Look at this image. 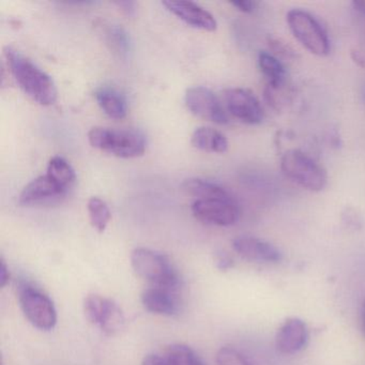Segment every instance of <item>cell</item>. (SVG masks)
<instances>
[{"instance_id": "cell-1", "label": "cell", "mask_w": 365, "mask_h": 365, "mask_svg": "<svg viewBox=\"0 0 365 365\" xmlns=\"http://www.w3.org/2000/svg\"><path fill=\"white\" fill-rule=\"evenodd\" d=\"M5 54L8 67L23 91L41 106L54 104L57 89L53 78L18 51L9 48Z\"/></svg>"}, {"instance_id": "cell-2", "label": "cell", "mask_w": 365, "mask_h": 365, "mask_svg": "<svg viewBox=\"0 0 365 365\" xmlns=\"http://www.w3.org/2000/svg\"><path fill=\"white\" fill-rule=\"evenodd\" d=\"M134 272L151 286L179 290L180 277L168 256L147 247H136L131 254Z\"/></svg>"}, {"instance_id": "cell-3", "label": "cell", "mask_w": 365, "mask_h": 365, "mask_svg": "<svg viewBox=\"0 0 365 365\" xmlns=\"http://www.w3.org/2000/svg\"><path fill=\"white\" fill-rule=\"evenodd\" d=\"M88 140L93 148L123 159L140 157L146 150V138L136 130H116L96 127L89 131Z\"/></svg>"}, {"instance_id": "cell-4", "label": "cell", "mask_w": 365, "mask_h": 365, "mask_svg": "<svg viewBox=\"0 0 365 365\" xmlns=\"http://www.w3.org/2000/svg\"><path fill=\"white\" fill-rule=\"evenodd\" d=\"M281 168L287 178L309 191H322L328 181L326 170L307 153L297 149L282 157Z\"/></svg>"}, {"instance_id": "cell-5", "label": "cell", "mask_w": 365, "mask_h": 365, "mask_svg": "<svg viewBox=\"0 0 365 365\" xmlns=\"http://www.w3.org/2000/svg\"><path fill=\"white\" fill-rule=\"evenodd\" d=\"M19 302L25 317L35 328L51 331L57 324V311L52 299L33 284L19 285Z\"/></svg>"}, {"instance_id": "cell-6", "label": "cell", "mask_w": 365, "mask_h": 365, "mask_svg": "<svg viewBox=\"0 0 365 365\" xmlns=\"http://www.w3.org/2000/svg\"><path fill=\"white\" fill-rule=\"evenodd\" d=\"M287 23L294 37L303 48L316 56L330 52V41L319 21L304 10L292 9L287 14Z\"/></svg>"}, {"instance_id": "cell-7", "label": "cell", "mask_w": 365, "mask_h": 365, "mask_svg": "<svg viewBox=\"0 0 365 365\" xmlns=\"http://www.w3.org/2000/svg\"><path fill=\"white\" fill-rule=\"evenodd\" d=\"M191 210L198 221L208 225L230 226L240 215L238 204L230 192L225 195L195 200Z\"/></svg>"}, {"instance_id": "cell-8", "label": "cell", "mask_w": 365, "mask_h": 365, "mask_svg": "<svg viewBox=\"0 0 365 365\" xmlns=\"http://www.w3.org/2000/svg\"><path fill=\"white\" fill-rule=\"evenodd\" d=\"M185 104L190 112L200 118L217 125H226L228 116L219 98L206 87L189 88L185 93Z\"/></svg>"}, {"instance_id": "cell-9", "label": "cell", "mask_w": 365, "mask_h": 365, "mask_svg": "<svg viewBox=\"0 0 365 365\" xmlns=\"http://www.w3.org/2000/svg\"><path fill=\"white\" fill-rule=\"evenodd\" d=\"M228 112L247 125H259L264 120V110L257 98L243 88H230L224 91Z\"/></svg>"}, {"instance_id": "cell-10", "label": "cell", "mask_w": 365, "mask_h": 365, "mask_svg": "<svg viewBox=\"0 0 365 365\" xmlns=\"http://www.w3.org/2000/svg\"><path fill=\"white\" fill-rule=\"evenodd\" d=\"M67 194V190L46 174L34 179L23 189L20 202L25 206H46L61 202Z\"/></svg>"}, {"instance_id": "cell-11", "label": "cell", "mask_w": 365, "mask_h": 365, "mask_svg": "<svg viewBox=\"0 0 365 365\" xmlns=\"http://www.w3.org/2000/svg\"><path fill=\"white\" fill-rule=\"evenodd\" d=\"M162 5L165 6L173 14L178 16L180 20L194 29L207 31H213L217 29V24L215 16L208 10L193 1L168 0V1H163Z\"/></svg>"}, {"instance_id": "cell-12", "label": "cell", "mask_w": 365, "mask_h": 365, "mask_svg": "<svg viewBox=\"0 0 365 365\" xmlns=\"http://www.w3.org/2000/svg\"><path fill=\"white\" fill-rule=\"evenodd\" d=\"M232 247L238 255L250 262L274 264L281 262L283 257L274 245L255 237H237L232 240Z\"/></svg>"}, {"instance_id": "cell-13", "label": "cell", "mask_w": 365, "mask_h": 365, "mask_svg": "<svg viewBox=\"0 0 365 365\" xmlns=\"http://www.w3.org/2000/svg\"><path fill=\"white\" fill-rule=\"evenodd\" d=\"M177 292L178 290L150 286L142 292L140 301L146 311L155 315L172 317L177 315L180 309V302H179Z\"/></svg>"}, {"instance_id": "cell-14", "label": "cell", "mask_w": 365, "mask_h": 365, "mask_svg": "<svg viewBox=\"0 0 365 365\" xmlns=\"http://www.w3.org/2000/svg\"><path fill=\"white\" fill-rule=\"evenodd\" d=\"M309 331L300 318H288L277 331L275 345L282 354H292L300 351L307 345Z\"/></svg>"}, {"instance_id": "cell-15", "label": "cell", "mask_w": 365, "mask_h": 365, "mask_svg": "<svg viewBox=\"0 0 365 365\" xmlns=\"http://www.w3.org/2000/svg\"><path fill=\"white\" fill-rule=\"evenodd\" d=\"M191 144L194 148L207 153H223L228 149L226 136L209 127L197 128L192 134Z\"/></svg>"}, {"instance_id": "cell-16", "label": "cell", "mask_w": 365, "mask_h": 365, "mask_svg": "<svg viewBox=\"0 0 365 365\" xmlns=\"http://www.w3.org/2000/svg\"><path fill=\"white\" fill-rule=\"evenodd\" d=\"M96 99L102 110L110 118L123 119L127 115V100L116 89L100 88L96 93Z\"/></svg>"}, {"instance_id": "cell-17", "label": "cell", "mask_w": 365, "mask_h": 365, "mask_svg": "<svg viewBox=\"0 0 365 365\" xmlns=\"http://www.w3.org/2000/svg\"><path fill=\"white\" fill-rule=\"evenodd\" d=\"M258 65L262 74L268 80L271 89L274 91L283 86L286 78V70L277 56L270 53L260 52L258 55Z\"/></svg>"}, {"instance_id": "cell-18", "label": "cell", "mask_w": 365, "mask_h": 365, "mask_svg": "<svg viewBox=\"0 0 365 365\" xmlns=\"http://www.w3.org/2000/svg\"><path fill=\"white\" fill-rule=\"evenodd\" d=\"M182 190L189 195L194 196L196 200L215 197V196L225 195L228 193L227 190L217 183L200 178L187 179L182 183Z\"/></svg>"}, {"instance_id": "cell-19", "label": "cell", "mask_w": 365, "mask_h": 365, "mask_svg": "<svg viewBox=\"0 0 365 365\" xmlns=\"http://www.w3.org/2000/svg\"><path fill=\"white\" fill-rule=\"evenodd\" d=\"M46 174L68 192L76 183V175L73 168L67 160L61 157H54L51 159Z\"/></svg>"}, {"instance_id": "cell-20", "label": "cell", "mask_w": 365, "mask_h": 365, "mask_svg": "<svg viewBox=\"0 0 365 365\" xmlns=\"http://www.w3.org/2000/svg\"><path fill=\"white\" fill-rule=\"evenodd\" d=\"M164 358L170 365H206L195 350L185 344L168 346Z\"/></svg>"}, {"instance_id": "cell-21", "label": "cell", "mask_w": 365, "mask_h": 365, "mask_svg": "<svg viewBox=\"0 0 365 365\" xmlns=\"http://www.w3.org/2000/svg\"><path fill=\"white\" fill-rule=\"evenodd\" d=\"M125 317L123 309L114 301L110 300V305L99 324L100 330L108 336L118 334L125 328Z\"/></svg>"}, {"instance_id": "cell-22", "label": "cell", "mask_w": 365, "mask_h": 365, "mask_svg": "<svg viewBox=\"0 0 365 365\" xmlns=\"http://www.w3.org/2000/svg\"><path fill=\"white\" fill-rule=\"evenodd\" d=\"M110 302V299L104 298L100 294H88L83 303L85 317L91 324L99 327Z\"/></svg>"}, {"instance_id": "cell-23", "label": "cell", "mask_w": 365, "mask_h": 365, "mask_svg": "<svg viewBox=\"0 0 365 365\" xmlns=\"http://www.w3.org/2000/svg\"><path fill=\"white\" fill-rule=\"evenodd\" d=\"M88 213L93 227L99 232H103L112 217L108 204L101 198L91 197L88 202Z\"/></svg>"}, {"instance_id": "cell-24", "label": "cell", "mask_w": 365, "mask_h": 365, "mask_svg": "<svg viewBox=\"0 0 365 365\" xmlns=\"http://www.w3.org/2000/svg\"><path fill=\"white\" fill-rule=\"evenodd\" d=\"M215 361L217 365H253L242 352L230 346L220 348Z\"/></svg>"}, {"instance_id": "cell-25", "label": "cell", "mask_w": 365, "mask_h": 365, "mask_svg": "<svg viewBox=\"0 0 365 365\" xmlns=\"http://www.w3.org/2000/svg\"><path fill=\"white\" fill-rule=\"evenodd\" d=\"M108 42L113 48H116L121 54H125L129 48V38L127 33L121 27L113 26L108 31Z\"/></svg>"}, {"instance_id": "cell-26", "label": "cell", "mask_w": 365, "mask_h": 365, "mask_svg": "<svg viewBox=\"0 0 365 365\" xmlns=\"http://www.w3.org/2000/svg\"><path fill=\"white\" fill-rule=\"evenodd\" d=\"M269 46H270L271 50L279 55V56L286 57V58H290V57L294 56V52L290 46L287 44L282 42L281 40L273 39L270 38L269 39Z\"/></svg>"}, {"instance_id": "cell-27", "label": "cell", "mask_w": 365, "mask_h": 365, "mask_svg": "<svg viewBox=\"0 0 365 365\" xmlns=\"http://www.w3.org/2000/svg\"><path fill=\"white\" fill-rule=\"evenodd\" d=\"M215 267L219 269L220 271H228L230 268H232V257L225 252H219L215 254Z\"/></svg>"}, {"instance_id": "cell-28", "label": "cell", "mask_w": 365, "mask_h": 365, "mask_svg": "<svg viewBox=\"0 0 365 365\" xmlns=\"http://www.w3.org/2000/svg\"><path fill=\"white\" fill-rule=\"evenodd\" d=\"M230 4L240 11L245 12V14L253 12L255 10L256 5H257L255 1H252V0H238V1H232Z\"/></svg>"}, {"instance_id": "cell-29", "label": "cell", "mask_w": 365, "mask_h": 365, "mask_svg": "<svg viewBox=\"0 0 365 365\" xmlns=\"http://www.w3.org/2000/svg\"><path fill=\"white\" fill-rule=\"evenodd\" d=\"M9 268H8L5 260L1 259V262H0V287L5 288L6 286H7V284L9 283Z\"/></svg>"}, {"instance_id": "cell-30", "label": "cell", "mask_w": 365, "mask_h": 365, "mask_svg": "<svg viewBox=\"0 0 365 365\" xmlns=\"http://www.w3.org/2000/svg\"><path fill=\"white\" fill-rule=\"evenodd\" d=\"M142 365H170L164 356L158 354H148L143 360Z\"/></svg>"}, {"instance_id": "cell-31", "label": "cell", "mask_w": 365, "mask_h": 365, "mask_svg": "<svg viewBox=\"0 0 365 365\" xmlns=\"http://www.w3.org/2000/svg\"><path fill=\"white\" fill-rule=\"evenodd\" d=\"M116 5L120 7L121 9H123L125 14H129V16H131V14L135 12L136 4L133 3V1H118V3H116Z\"/></svg>"}, {"instance_id": "cell-32", "label": "cell", "mask_w": 365, "mask_h": 365, "mask_svg": "<svg viewBox=\"0 0 365 365\" xmlns=\"http://www.w3.org/2000/svg\"><path fill=\"white\" fill-rule=\"evenodd\" d=\"M354 9L358 10L361 14H365V0H359V1H354L352 3Z\"/></svg>"}, {"instance_id": "cell-33", "label": "cell", "mask_w": 365, "mask_h": 365, "mask_svg": "<svg viewBox=\"0 0 365 365\" xmlns=\"http://www.w3.org/2000/svg\"><path fill=\"white\" fill-rule=\"evenodd\" d=\"M361 324H362L363 332L365 334V300L363 301L362 309H361Z\"/></svg>"}]
</instances>
